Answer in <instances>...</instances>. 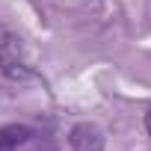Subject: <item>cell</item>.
Returning <instances> with one entry per match:
<instances>
[{
	"label": "cell",
	"mask_w": 151,
	"mask_h": 151,
	"mask_svg": "<svg viewBox=\"0 0 151 151\" xmlns=\"http://www.w3.org/2000/svg\"><path fill=\"white\" fill-rule=\"evenodd\" d=\"M145 130H148V133H151V110H148V113H145Z\"/></svg>",
	"instance_id": "obj_4"
},
{
	"label": "cell",
	"mask_w": 151,
	"mask_h": 151,
	"mask_svg": "<svg viewBox=\"0 0 151 151\" xmlns=\"http://www.w3.org/2000/svg\"><path fill=\"white\" fill-rule=\"evenodd\" d=\"M30 136H33V130L24 124H3L0 127V151H12V148L24 145Z\"/></svg>",
	"instance_id": "obj_3"
},
{
	"label": "cell",
	"mask_w": 151,
	"mask_h": 151,
	"mask_svg": "<svg viewBox=\"0 0 151 151\" xmlns=\"http://www.w3.org/2000/svg\"><path fill=\"white\" fill-rule=\"evenodd\" d=\"M0 68H3V74L12 77V80H27L33 74L30 65L24 62L21 47H18L15 39H3V45H0Z\"/></svg>",
	"instance_id": "obj_1"
},
{
	"label": "cell",
	"mask_w": 151,
	"mask_h": 151,
	"mask_svg": "<svg viewBox=\"0 0 151 151\" xmlns=\"http://www.w3.org/2000/svg\"><path fill=\"white\" fill-rule=\"evenodd\" d=\"M71 148L74 151H104V133L92 122H80L71 127Z\"/></svg>",
	"instance_id": "obj_2"
}]
</instances>
